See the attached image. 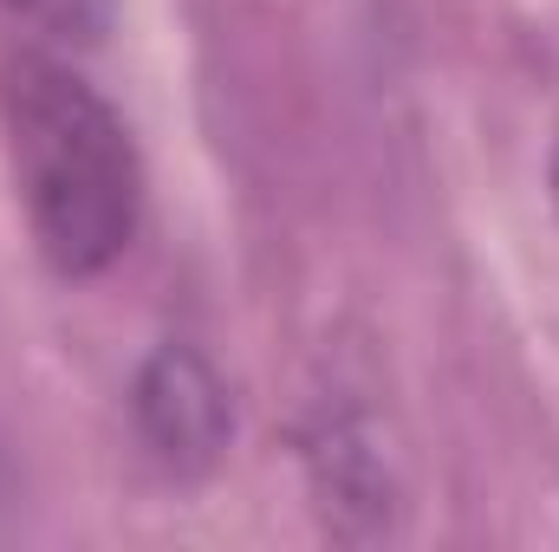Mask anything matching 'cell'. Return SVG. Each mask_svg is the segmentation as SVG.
<instances>
[{
	"label": "cell",
	"mask_w": 559,
	"mask_h": 552,
	"mask_svg": "<svg viewBox=\"0 0 559 552\" xmlns=\"http://www.w3.org/2000/svg\"><path fill=\"white\" fill-rule=\"evenodd\" d=\"M7 163L39 261L66 279L105 274L143 221V156L111 98L66 59L26 52L7 72Z\"/></svg>",
	"instance_id": "cell-1"
},
{
	"label": "cell",
	"mask_w": 559,
	"mask_h": 552,
	"mask_svg": "<svg viewBox=\"0 0 559 552\" xmlns=\"http://www.w3.org/2000/svg\"><path fill=\"white\" fill-rule=\"evenodd\" d=\"M138 429L169 475H182V481L209 475L235 435V410H228L215 364L189 345H163L138 371Z\"/></svg>",
	"instance_id": "cell-2"
},
{
	"label": "cell",
	"mask_w": 559,
	"mask_h": 552,
	"mask_svg": "<svg viewBox=\"0 0 559 552\" xmlns=\"http://www.w3.org/2000/svg\"><path fill=\"white\" fill-rule=\"evenodd\" d=\"M0 13L52 46H98L118 20V0H0Z\"/></svg>",
	"instance_id": "cell-3"
}]
</instances>
